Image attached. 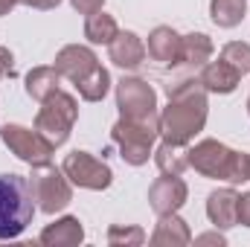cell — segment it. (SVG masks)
Segmentation results:
<instances>
[{"label": "cell", "mask_w": 250, "mask_h": 247, "mask_svg": "<svg viewBox=\"0 0 250 247\" xmlns=\"http://www.w3.org/2000/svg\"><path fill=\"white\" fill-rule=\"evenodd\" d=\"M169 105L160 111V137L175 145H189L198 131H204L209 102L201 79H181L166 87Z\"/></svg>", "instance_id": "1"}, {"label": "cell", "mask_w": 250, "mask_h": 247, "mask_svg": "<svg viewBox=\"0 0 250 247\" xmlns=\"http://www.w3.org/2000/svg\"><path fill=\"white\" fill-rule=\"evenodd\" d=\"M189 169H195L204 178L227 181V184H245L250 181V154L233 151L230 145L218 140H201L187 151Z\"/></svg>", "instance_id": "2"}, {"label": "cell", "mask_w": 250, "mask_h": 247, "mask_svg": "<svg viewBox=\"0 0 250 247\" xmlns=\"http://www.w3.org/2000/svg\"><path fill=\"white\" fill-rule=\"evenodd\" d=\"M35 198L29 189V178L23 175H0V242L18 239L35 215Z\"/></svg>", "instance_id": "3"}, {"label": "cell", "mask_w": 250, "mask_h": 247, "mask_svg": "<svg viewBox=\"0 0 250 247\" xmlns=\"http://www.w3.org/2000/svg\"><path fill=\"white\" fill-rule=\"evenodd\" d=\"M79 120V102L76 96L64 93L62 87L56 93H50L44 102H41V111L35 117V131L50 143V145H64L70 140V131Z\"/></svg>", "instance_id": "4"}, {"label": "cell", "mask_w": 250, "mask_h": 247, "mask_svg": "<svg viewBox=\"0 0 250 247\" xmlns=\"http://www.w3.org/2000/svg\"><path fill=\"white\" fill-rule=\"evenodd\" d=\"M157 134H160V120L140 123V120H125V117H120L114 123V128H111V140L120 148V157H123L128 166L148 163V157L154 154Z\"/></svg>", "instance_id": "5"}, {"label": "cell", "mask_w": 250, "mask_h": 247, "mask_svg": "<svg viewBox=\"0 0 250 247\" xmlns=\"http://www.w3.org/2000/svg\"><path fill=\"white\" fill-rule=\"evenodd\" d=\"M29 189H32V198H35V206L47 215H56L70 206L73 201V184L70 178L64 175V169L56 166H32V175H29Z\"/></svg>", "instance_id": "6"}, {"label": "cell", "mask_w": 250, "mask_h": 247, "mask_svg": "<svg viewBox=\"0 0 250 247\" xmlns=\"http://www.w3.org/2000/svg\"><path fill=\"white\" fill-rule=\"evenodd\" d=\"M0 140H3V145H6L18 160H23L26 166H47V163H53L56 145H50L35 128H23V125L6 123L0 128Z\"/></svg>", "instance_id": "7"}, {"label": "cell", "mask_w": 250, "mask_h": 247, "mask_svg": "<svg viewBox=\"0 0 250 247\" xmlns=\"http://www.w3.org/2000/svg\"><path fill=\"white\" fill-rule=\"evenodd\" d=\"M117 108H120V117L125 120H140V123L160 120L157 93L143 79H123L117 84Z\"/></svg>", "instance_id": "8"}, {"label": "cell", "mask_w": 250, "mask_h": 247, "mask_svg": "<svg viewBox=\"0 0 250 247\" xmlns=\"http://www.w3.org/2000/svg\"><path fill=\"white\" fill-rule=\"evenodd\" d=\"M64 175L70 178V184L79 189H90V192H102L114 184V172L105 160L93 157L90 151H70L62 163Z\"/></svg>", "instance_id": "9"}, {"label": "cell", "mask_w": 250, "mask_h": 247, "mask_svg": "<svg viewBox=\"0 0 250 247\" xmlns=\"http://www.w3.org/2000/svg\"><path fill=\"white\" fill-rule=\"evenodd\" d=\"M189 198V186L181 181V175H163L148 186V204L157 215L178 212Z\"/></svg>", "instance_id": "10"}, {"label": "cell", "mask_w": 250, "mask_h": 247, "mask_svg": "<svg viewBox=\"0 0 250 247\" xmlns=\"http://www.w3.org/2000/svg\"><path fill=\"white\" fill-rule=\"evenodd\" d=\"M99 64L96 59V53L90 50V47H82V44H67L59 50V56H56V70L62 73V79H70L73 84L76 82H82L93 67Z\"/></svg>", "instance_id": "11"}, {"label": "cell", "mask_w": 250, "mask_h": 247, "mask_svg": "<svg viewBox=\"0 0 250 247\" xmlns=\"http://www.w3.org/2000/svg\"><path fill=\"white\" fill-rule=\"evenodd\" d=\"M181 44H184V35H178L172 26H157L148 35L146 53L160 67H175V64H181Z\"/></svg>", "instance_id": "12"}, {"label": "cell", "mask_w": 250, "mask_h": 247, "mask_svg": "<svg viewBox=\"0 0 250 247\" xmlns=\"http://www.w3.org/2000/svg\"><path fill=\"white\" fill-rule=\"evenodd\" d=\"M207 218L215 224V230H230L239 224V192L236 189H215L207 198Z\"/></svg>", "instance_id": "13"}, {"label": "cell", "mask_w": 250, "mask_h": 247, "mask_svg": "<svg viewBox=\"0 0 250 247\" xmlns=\"http://www.w3.org/2000/svg\"><path fill=\"white\" fill-rule=\"evenodd\" d=\"M108 56L111 62L123 70H137L140 64L146 62V44L137 32H117V38L108 44Z\"/></svg>", "instance_id": "14"}, {"label": "cell", "mask_w": 250, "mask_h": 247, "mask_svg": "<svg viewBox=\"0 0 250 247\" xmlns=\"http://www.w3.org/2000/svg\"><path fill=\"white\" fill-rule=\"evenodd\" d=\"M41 245H50V247H73V245H82L84 242V227L76 215H64L59 218L56 224H47L38 236Z\"/></svg>", "instance_id": "15"}, {"label": "cell", "mask_w": 250, "mask_h": 247, "mask_svg": "<svg viewBox=\"0 0 250 247\" xmlns=\"http://www.w3.org/2000/svg\"><path fill=\"white\" fill-rule=\"evenodd\" d=\"M198 79H201V84H204L207 93H233L239 87V82H242V73L218 59V62L204 64Z\"/></svg>", "instance_id": "16"}, {"label": "cell", "mask_w": 250, "mask_h": 247, "mask_svg": "<svg viewBox=\"0 0 250 247\" xmlns=\"http://www.w3.org/2000/svg\"><path fill=\"white\" fill-rule=\"evenodd\" d=\"M192 242V233H189V224L178 215V212H169V215H160V221L154 224V233H151V245L157 247H184Z\"/></svg>", "instance_id": "17"}, {"label": "cell", "mask_w": 250, "mask_h": 247, "mask_svg": "<svg viewBox=\"0 0 250 247\" xmlns=\"http://www.w3.org/2000/svg\"><path fill=\"white\" fill-rule=\"evenodd\" d=\"M212 53H215V47H212L209 35H204V32H189V35H184V44H181V64L184 67L201 70L204 64H209Z\"/></svg>", "instance_id": "18"}, {"label": "cell", "mask_w": 250, "mask_h": 247, "mask_svg": "<svg viewBox=\"0 0 250 247\" xmlns=\"http://www.w3.org/2000/svg\"><path fill=\"white\" fill-rule=\"evenodd\" d=\"M59 82H62V73L56 67H32L23 79V87H26V96L35 99V102H44L50 93L59 90Z\"/></svg>", "instance_id": "19"}, {"label": "cell", "mask_w": 250, "mask_h": 247, "mask_svg": "<svg viewBox=\"0 0 250 247\" xmlns=\"http://www.w3.org/2000/svg\"><path fill=\"white\" fill-rule=\"evenodd\" d=\"M76 90H79V96L84 102H102L108 96V90H111V73L102 64H96L82 82H76Z\"/></svg>", "instance_id": "20"}, {"label": "cell", "mask_w": 250, "mask_h": 247, "mask_svg": "<svg viewBox=\"0 0 250 247\" xmlns=\"http://www.w3.org/2000/svg\"><path fill=\"white\" fill-rule=\"evenodd\" d=\"M154 163L163 175H184L189 169V157L184 151V145H175V143H160L154 148Z\"/></svg>", "instance_id": "21"}, {"label": "cell", "mask_w": 250, "mask_h": 247, "mask_svg": "<svg viewBox=\"0 0 250 247\" xmlns=\"http://www.w3.org/2000/svg\"><path fill=\"white\" fill-rule=\"evenodd\" d=\"M117 32H120V26H117L114 15H108L102 9L87 15V21H84V38L90 44H111L117 38Z\"/></svg>", "instance_id": "22"}, {"label": "cell", "mask_w": 250, "mask_h": 247, "mask_svg": "<svg viewBox=\"0 0 250 247\" xmlns=\"http://www.w3.org/2000/svg\"><path fill=\"white\" fill-rule=\"evenodd\" d=\"M245 12H248V0H209V18L221 29L239 26Z\"/></svg>", "instance_id": "23"}, {"label": "cell", "mask_w": 250, "mask_h": 247, "mask_svg": "<svg viewBox=\"0 0 250 247\" xmlns=\"http://www.w3.org/2000/svg\"><path fill=\"white\" fill-rule=\"evenodd\" d=\"M146 242V230L134 224H114L108 230V245L114 247H140Z\"/></svg>", "instance_id": "24"}, {"label": "cell", "mask_w": 250, "mask_h": 247, "mask_svg": "<svg viewBox=\"0 0 250 247\" xmlns=\"http://www.w3.org/2000/svg\"><path fill=\"white\" fill-rule=\"evenodd\" d=\"M221 62H227L233 70H239L242 76L250 73V44H245V41H230V44H224Z\"/></svg>", "instance_id": "25"}, {"label": "cell", "mask_w": 250, "mask_h": 247, "mask_svg": "<svg viewBox=\"0 0 250 247\" xmlns=\"http://www.w3.org/2000/svg\"><path fill=\"white\" fill-rule=\"evenodd\" d=\"M15 76V56L9 53V47H0V82Z\"/></svg>", "instance_id": "26"}, {"label": "cell", "mask_w": 250, "mask_h": 247, "mask_svg": "<svg viewBox=\"0 0 250 247\" xmlns=\"http://www.w3.org/2000/svg\"><path fill=\"white\" fill-rule=\"evenodd\" d=\"M70 6L79 12V15H93L105 6V0H70Z\"/></svg>", "instance_id": "27"}, {"label": "cell", "mask_w": 250, "mask_h": 247, "mask_svg": "<svg viewBox=\"0 0 250 247\" xmlns=\"http://www.w3.org/2000/svg\"><path fill=\"white\" fill-rule=\"evenodd\" d=\"M239 224L250 227V192L239 195Z\"/></svg>", "instance_id": "28"}, {"label": "cell", "mask_w": 250, "mask_h": 247, "mask_svg": "<svg viewBox=\"0 0 250 247\" xmlns=\"http://www.w3.org/2000/svg\"><path fill=\"white\" fill-rule=\"evenodd\" d=\"M18 3H23V6H29V9H38V12H50V9H56L62 0H18Z\"/></svg>", "instance_id": "29"}, {"label": "cell", "mask_w": 250, "mask_h": 247, "mask_svg": "<svg viewBox=\"0 0 250 247\" xmlns=\"http://www.w3.org/2000/svg\"><path fill=\"white\" fill-rule=\"evenodd\" d=\"M195 242H198V245H218V247L227 245V239H224L221 233H204V236H198Z\"/></svg>", "instance_id": "30"}, {"label": "cell", "mask_w": 250, "mask_h": 247, "mask_svg": "<svg viewBox=\"0 0 250 247\" xmlns=\"http://www.w3.org/2000/svg\"><path fill=\"white\" fill-rule=\"evenodd\" d=\"M15 6H18V0H0V18H3V15H9Z\"/></svg>", "instance_id": "31"}, {"label": "cell", "mask_w": 250, "mask_h": 247, "mask_svg": "<svg viewBox=\"0 0 250 247\" xmlns=\"http://www.w3.org/2000/svg\"><path fill=\"white\" fill-rule=\"evenodd\" d=\"M248 114H250V96H248Z\"/></svg>", "instance_id": "32"}]
</instances>
